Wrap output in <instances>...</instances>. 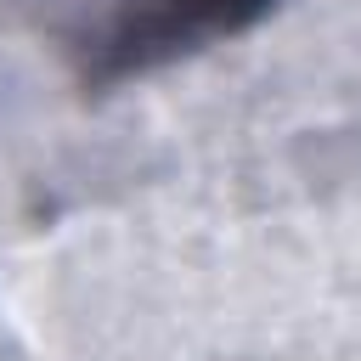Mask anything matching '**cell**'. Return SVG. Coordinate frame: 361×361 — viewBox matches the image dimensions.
<instances>
[{
    "label": "cell",
    "mask_w": 361,
    "mask_h": 361,
    "mask_svg": "<svg viewBox=\"0 0 361 361\" xmlns=\"http://www.w3.org/2000/svg\"><path fill=\"white\" fill-rule=\"evenodd\" d=\"M265 0H124L113 34H107V51L118 68H141L152 56H169L203 34H220V28H237L243 17H254Z\"/></svg>",
    "instance_id": "6da1fadb"
}]
</instances>
